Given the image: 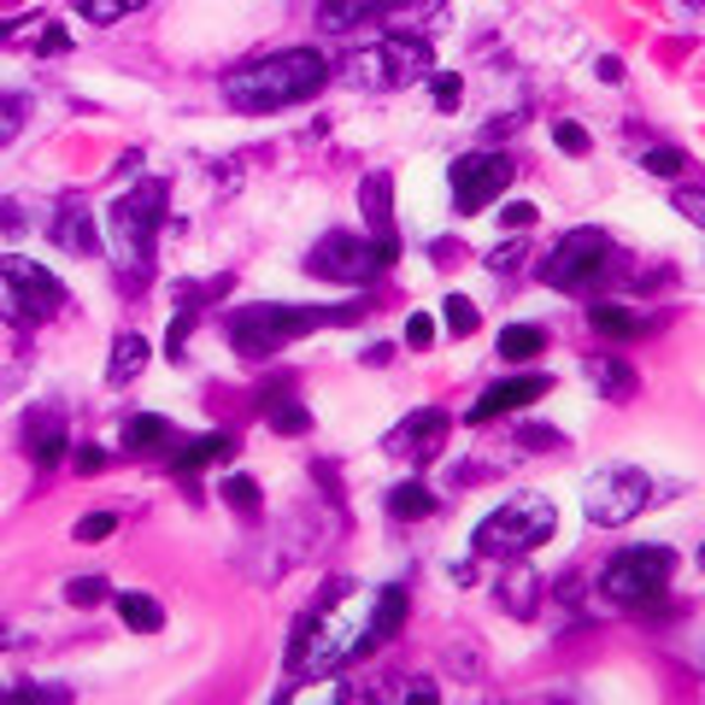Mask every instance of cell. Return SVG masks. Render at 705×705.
Here are the masks:
<instances>
[{
    "instance_id": "cell-34",
    "label": "cell",
    "mask_w": 705,
    "mask_h": 705,
    "mask_svg": "<svg viewBox=\"0 0 705 705\" xmlns=\"http://www.w3.org/2000/svg\"><path fill=\"white\" fill-rule=\"evenodd\" d=\"M506 606H512L517 617H529V612H535V583H529V570H517L512 583H506Z\"/></svg>"
},
{
    "instance_id": "cell-4",
    "label": "cell",
    "mask_w": 705,
    "mask_h": 705,
    "mask_svg": "<svg viewBox=\"0 0 705 705\" xmlns=\"http://www.w3.org/2000/svg\"><path fill=\"white\" fill-rule=\"evenodd\" d=\"M352 306H241V312L224 324L230 329V347L247 359H271L277 347L312 336L318 324H347Z\"/></svg>"
},
{
    "instance_id": "cell-21",
    "label": "cell",
    "mask_w": 705,
    "mask_h": 705,
    "mask_svg": "<svg viewBox=\"0 0 705 705\" xmlns=\"http://www.w3.org/2000/svg\"><path fill=\"white\" fill-rule=\"evenodd\" d=\"M30 453L41 470H53L59 459H66V429H59L53 418H30Z\"/></svg>"
},
{
    "instance_id": "cell-17",
    "label": "cell",
    "mask_w": 705,
    "mask_h": 705,
    "mask_svg": "<svg viewBox=\"0 0 705 705\" xmlns=\"http://www.w3.org/2000/svg\"><path fill=\"white\" fill-rule=\"evenodd\" d=\"M141 370H148V341H141V336H118L112 359H107V383L123 388V383H136Z\"/></svg>"
},
{
    "instance_id": "cell-28",
    "label": "cell",
    "mask_w": 705,
    "mask_h": 705,
    "mask_svg": "<svg viewBox=\"0 0 705 705\" xmlns=\"http://www.w3.org/2000/svg\"><path fill=\"white\" fill-rule=\"evenodd\" d=\"M24 118H30V95L24 89H0V148L24 130Z\"/></svg>"
},
{
    "instance_id": "cell-13",
    "label": "cell",
    "mask_w": 705,
    "mask_h": 705,
    "mask_svg": "<svg viewBox=\"0 0 705 705\" xmlns=\"http://www.w3.org/2000/svg\"><path fill=\"white\" fill-rule=\"evenodd\" d=\"M441 435H447V411L424 406V411H411V418H406L400 429H394L383 447H388V453H400V459H424V453H429L435 441H441Z\"/></svg>"
},
{
    "instance_id": "cell-20",
    "label": "cell",
    "mask_w": 705,
    "mask_h": 705,
    "mask_svg": "<svg viewBox=\"0 0 705 705\" xmlns=\"http://www.w3.org/2000/svg\"><path fill=\"white\" fill-rule=\"evenodd\" d=\"M588 377H594V388L606 394V400H629L635 394V370L624 359H588Z\"/></svg>"
},
{
    "instance_id": "cell-12",
    "label": "cell",
    "mask_w": 705,
    "mask_h": 705,
    "mask_svg": "<svg viewBox=\"0 0 705 705\" xmlns=\"http://www.w3.org/2000/svg\"><path fill=\"white\" fill-rule=\"evenodd\" d=\"M612 259V241L599 236V230H570V236H558V247L542 259V277L553 288H583L599 277V265Z\"/></svg>"
},
{
    "instance_id": "cell-27",
    "label": "cell",
    "mask_w": 705,
    "mask_h": 705,
    "mask_svg": "<svg viewBox=\"0 0 705 705\" xmlns=\"http://www.w3.org/2000/svg\"><path fill=\"white\" fill-rule=\"evenodd\" d=\"M71 7H77V18H89V24H118V18L141 12L148 0H71Z\"/></svg>"
},
{
    "instance_id": "cell-47",
    "label": "cell",
    "mask_w": 705,
    "mask_h": 705,
    "mask_svg": "<svg viewBox=\"0 0 705 705\" xmlns=\"http://www.w3.org/2000/svg\"><path fill=\"white\" fill-rule=\"evenodd\" d=\"M12 30H18V24H12V18H7V24H0V41H7V36H12Z\"/></svg>"
},
{
    "instance_id": "cell-5",
    "label": "cell",
    "mask_w": 705,
    "mask_h": 705,
    "mask_svg": "<svg viewBox=\"0 0 705 705\" xmlns=\"http://www.w3.org/2000/svg\"><path fill=\"white\" fill-rule=\"evenodd\" d=\"M558 524V512L553 500H542V494H517V500H506L494 517H483L470 535V547L476 553H494V558H512V553H529V547H542L547 535Z\"/></svg>"
},
{
    "instance_id": "cell-38",
    "label": "cell",
    "mask_w": 705,
    "mask_h": 705,
    "mask_svg": "<svg viewBox=\"0 0 705 705\" xmlns=\"http://www.w3.org/2000/svg\"><path fill=\"white\" fill-rule=\"evenodd\" d=\"M641 165H647L653 177H682V153H676V148H653Z\"/></svg>"
},
{
    "instance_id": "cell-32",
    "label": "cell",
    "mask_w": 705,
    "mask_h": 705,
    "mask_svg": "<svg viewBox=\"0 0 705 705\" xmlns=\"http://www.w3.org/2000/svg\"><path fill=\"white\" fill-rule=\"evenodd\" d=\"M441 324L453 329V336H470V329H476V306H470L465 295H447V306H441Z\"/></svg>"
},
{
    "instance_id": "cell-3",
    "label": "cell",
    "mask_w": 705,
    "mask_h": 705,
    "mask_svg": "<svg viewBox=\"0 0 705 705\" xmlns=\"http://www.w3.org/2000/svg\"><path fill=\"white\" fill-rule=\"evenodd\" d=\"M159 218H165V182L118 189L112 212H107V247H112V265L130 277V288H141V277H148V265H153Z\"/></svg>"
},
{
    "instance_id": "cell-18",
    "label": "cell",
    "mask_w": 705,
    "mask_h": 705,
    "mask_svg": "<svg viewBox=\"0 0 705 705\" xmlns=\"http://www.w3.org/2000/svg\"><path fill=\"white\" fill-rule=\"evenodd\" d=\"M171 441V418H159V411H136L130 424H123V447L130 453H148V447H165Z\"/></svg>"
},
{
    "instance_id": "cell-10",
    "label": "cell",
    "mask_w": 705,
    "mask_h": 705,
    "mask_svg": "<svg viewBox=\"0 0 705 705\" xmlns=\"http://www.w3.org/2000/svg\"><path fill=\"white\" fill-rule=\"evenodd\" d=\"M653 500V488H647V476L629 470V465H612V470H599L588 494H583V512L594 517L599 529H617V524H629V517H641Z\"/></svg>"
},
{
    "instance_id": "cell-22",
    "label": "cell",
    "mask_w": 705,
    "mask_h": 705,
    "mask_svg": "<svg viewBox=\"0 0 705 705\" xmlns=\"http://www.w3.org/2000/svg\"><path fill=\"white\" fill-rule=\"evenodd\" d=\"M542 347H547V329H542V324H512L506 336H500V359H506V365H524V359H535Z\"/></svg>"
},
{
    "instance_id": "cell-25",
    "label": "cell",
    "mask_w": 705,
    "mask_h": 705,
    "mask_svg": "<svg viewBox=\"0 0 705 705\" xmlns=\"http://www.w3.org/2000/svg\"><path fill=\"white\" fill-rule=\"evenodd\" d=\"M588 324L599 329V336H612V341H629V336H641V329H647V324L629 312V306H594Z\"/></svg>"
},
{
    "instance_id": "cell-40",
    "label": "cell",
    "mask_w": 705,
    "mask_h": 705,
    "mask_svg": "<svg viewBox=\"0 0 705 705\" xmlns=\"http://www.w3.org/2000/svg\"><path fill=\"white\" fill-rule=\"evenodd\" d=\"M77 470L82 476H100V470H107V453H100V447H77Z\"/></svg>"
},
{
    "instance_id": "cell-46",
    "label": "cell",
    "mask_w": 705,
    "mask_h": 705,
    "mask_svg": "<svg viewBox=\"0 0 705 705\" xmlns=\"http://www.w3.org/2000/svg\"><path fill=\"white\" fill-rule=\"evenodd\" d=\"M12 230H18V212H12L7 200H0V236H12Z\"/></svg>"
},
{
    "instance_id": "cell-19",
    "label": "cell",
    "mask_w": 705,
    "mask_h": 705,
    "mask_svg": "<svg viewBox=\"0 0 705 705\" xmlns=\"http://www.w3.org/2000/svg\"><path fill=\"white\" fill-rule=\"evenodd\" d=\"M112 606H118V617H123V624H130L136 635H153V629H165L159 599H148V594H112Z\"/></svg>"
},
{
    "instance_id": "cell-16",
    "label": "cell",
    "mask_w": 705,
    "mask_h": 705,
    "mask_svg": "<svg viewBox=\"0 0 705 705\" xmlns=\"http://www.w3.org/2000/svg\"><path fill=\"white\" fill-rule=\"evenodd\" d=\"M383 7H388V0H324V7H318V30L341 36L352 24H365V18H377Z\"/></svg>"
},
{
    "instance_id": "cell-14",
    "label": "cell",
    "mask_w": 705,
    "mask_h": 705,
    "mask_svg": "<svg viewBox=\"0 0 705 705\" xmlns=\"http://www.w3.org/2000/svg\"><path fill=\"white\" fill-rule=\"evenodd\" d=\"M542 394H547V377H512V383H494L483 400L470 406V424H488V418H500V411H517V406L542 400Z\"/></svg>"
},
{
    "instance_id": "cell-35",
    "label": "cell",
    "mask_w": 705,
    "mask_h": 705,
    "mask_svg": "<svg viewBox=\"0 0 705 705\" xmlns=\"http://www.w3.org/2000/svg\"><path fill=\"white\" fill-rule=\"evenodd\" d=\"M118 529V512H89L77 524V542H107V535Z\"/></svg>"
},
{
    "instance_id": "cell-39",
    "label": "cell",
    "mask_w": 705,
    "mask_h": 705,
    "mask_svg": "<svg viewBox=\"0 0 705 705\" xmlns=\"http://www.w3.org/2000/svg\"><path fill=\"white\" fill-rule=\"evenodd\" d=\"M553 141H558V148H565L570 159H576V153H588V130H583V123H558Z\"/></svg>"
},
{
    "instance_id": "cell-31",
    "label": "cell",
    "mask_w": 705,
    "mask_h": 705,
    "mask_svg": "<svg viewBox=\"0 0 705 705\" xmlns=\"http://www.w3.org/2000/svg\"><path fill=\"white\" fill-rule=\"evenodd\" d=\"M218 494H224V506H236V512H259V483L254 476H224Z\"/></svg>"
},
{
    "instance_id": "cell-9",
    "label": "cell",
    "mask_w": 705,
    "mask_h": 705,
    "mask_svg": "<svg viewBox=\"0 0 705 705\" xmlns=\"http://www.w3.org/2000/svg\"><path fill=\"white\" fill-rule=\"evenodd\" d=\"M665 583H671V547H629L599 576V588H606V599H617V606H653V599L665 594Z\"/></svg>"
},
{
    "instance_id": "cell-33",
    "label": "cell",
    "mask_w": 705,
    "mask_h": 705,
    "mask_svg": "<svg viewBox=\"0 0 705 705\" xmlns=\"http://www.w3.org/2000/svg\"><path fill=\"white\" fill-rule=\"evenodd\" d=\"M66 599L71 606H100V599H112V588L100 583V576H77V583L66 588Z\"/></svg>"
},
{
    "instance_id": "cell-49",
    "label": "cell",
    "mask_w": 705,
    "mask_h": 705,
    "mask_svg": "<svg viewBox=\"0 0 705 705\" xmlns=\"http://www.w3.org/2000/svg\"><path fill=\"white\" fill-rule=\"evenodd\" d=\"M699 7H705V0H699Z\"/></svg>"
},
{
    "instance_id": "cell-15",
    "label": "cell",
    "mask_w": 705,
    "mask_h": 705,
    "mask_svg": "<svg viewBox=\"0 0 705 705\" xmlns=\"http://www.w3.org/2000/svg\"><path fill=\"white\" fill-rule=\"evenodd\" d=\"M53 247H66V254H95V224H89V206L82 200H66L53 212Z\"/></svg>"
},
{
    "instance_id": "cell-42",
    "label": "cell",
    "mask_w": 705,
    "mask_h": 705,
    "mask_svg": "<svg viewBox=\"0 0 705 705\" xmlns=\"http://www.w3.org/2000/svg\"><path fill=\"white\" fill-rule=\"evenodd\" d=\"M676 206L688 218H705V189H676Z\"/></svg>"
},
{
    "instance_id": "cell-11",
    "label": "cell",
    "mask_w": 705,
    "mask_h": 705,
    "mask_svg": "<svg viewBox=\"0 0 705 705\" xmlns=\"http://www.w3.org/2000/svg\"><path fill=\"white\" fill-rule=\"evenodd\" d=\"M512 182V159L506 153H459L453 159V171H447V189H453V206L470 218V212H483V206L500 200V189Z\"/></svg>"
},
{
    "instance_id": "cell-48",
    "label": "cell",
    "mask_w": 705,
    "mask_h": 705,
    "mask_svg": "<svg viewBox=\"0 0 705 705\" xmlns=\"http://www.w3.org/2000/svg\"><path fill=\"white\" fill-rule=\"evenodd\" d=\"M699 570H705V547H699Z\"/></svg>"
},
{
    "instance_id": "cell-26",
    "label": "cell",
    "mask_w": 705,
    "mask_h": 705,
    "mask_svg": "<svg viewBox=\"0 0 705 705\" xmlns=\"http://www.w3.org/2000/svg\"><path fill=\"white\" fill-rule=\"evenodd\" d=\"M388 512L394 517H435V494L424 483H400V488L388 494Z\"/></svg>"
},
{
    "instance_id": "cell-43",
    "label": "cell",
    "mask_w": 705,
    "mask_h": 705,
    "mask_svg": "<svg viewBox=\"0 0 705 705\" xmlns=\"http://www.w3.org/2000/svg\"><path fill=\"white\" fill-rule=\"evenodd\" d=\"M517 254H524V236H512L500 254H488V265H500V271H506V265H517Z\"/></svg>"
},
{
    "instance_id": "cell-29",
    "label": "cell",
    "mask_w": 705,
    "mask_h": 705,
    "mask_svg": "<svg viewBox=\"0 0 705 705\" xmlns=\"http://www.w3.org/2000/svg\"><path fill=\"white\" fill-rule=\"evenodd\" d=\"M265 411H271V424H277L282 435H300L306 424H312V411H306V406H288V400H282V388L265 394Z\"/></svg>"
},
{
    "instance_id": "cell-44",
    "label": "cell",
    "mask_w": 705,
    "mask_h": 705,
    "mask_svg": "<svg viewBox=\"0 0 705 705\" xmlns=\"http://www.w3.org/2000/svg\"><path fill=\"white\" fill-rule=\"evenodd\" d=\"M594 71H599V82H624V59H612V53H606Z\"/></svg>"
},
{
    "instance_id": "cell-24",
    "label": "cell",
    "mask_w": 705,
    "mask_h": 705,
    "mask_svg": "<svg viewBox=\"0 0 705 705\" xmlns=\"http://www.w3.org/2000/svg\"><path fill=\"white\" fill-rule=\"evenodd\" d=\"M388 195H394V182H388L383 171H370V177H365V218H370V230H377V236H394Z\"/></svg>"
},
{
    "instance_id": "cell-8",
    "label": "cell",
    "mask_w": 705,
    "mask_h": 705,
    "mask_svg": "<svg viewBox=\"0 0 705 705\" xmlns=\"http://www.w3.org/2000/svg\"><path fill=\"white\" fill-rule=\"evenodd\" d=\"M400 259V236H377V247H365L359 236L347 230H329L312 254H306V271L324 277V282H365L370 271Z\"/></svg>"
},
{
    "instance_id": "cell-36",
    "label": "cell",
    "mask_w": 705,
    "mask_h": 705,
    "mask_svg": "<svg viewBox=\"0 0 705 705\" xmlns=\"http://www.w3.org/2000/svg\"><path fill=\"white\" fill-rule=\"evenodd\" d=\"M535 218H542V212H535L529 200H506V206H500V224H506L512 236H517V230H535Z\"/></svg>"
},
{
    "instance_id": "cell-30",
    "label": "cell",
    "mask_w": 705,
    "mask_h": 705,
    "mask_svg": "<svg viewBox=\"0 0 705 705\" xmlns=\"http://www.w3.org/2000/svg\"><path fill=\"white\" fill-rule=\"evenodd\" d=\"M429 100H435V112H459L465 107V77L459 71H441L429 82Z\"/></svg>"
},
{
    "instance_id": "cell-1",
    "label": "cell",
    "mask_w": 705,
    "mask_h": 705,
    "mask_svg": "<svg viewBox=\"0 0 705 705\" xmlns=\"http://www.w3.org/2000/svg\"><path fill=\"white\" fill-rule=\"evenodd\" d=\"M406 624V594L400 588H377L365 599H341L329 612H312L295 624V641H288V665L306 676H329L352 665V658L377 653L394 641V629Z\"/></svg>"
},
{
    "instance_id": "cell-41",
    "label": "cell",
    "mask_w": 705,
    "mask_h": 705,
    "mask_svg": "<svg viewBox=\"0 0 705 705\" xmlns=\"http://www.w3.org/2000/svg\"><path fill=\"white\" fill-rule=\"evenodd\" d=\"M66 48H71V36L59 30V24H53L48 36H41V41H36V53H48V59H53V53H66Z\"/></svg>"
},
{
    "instance_id": "cell-2",
    "label": "cell",
    "mask_w": 705,
    "mask_h": 705,
    "mask_svg": "<svg viewBox=\"0 0 705 705\" xmlns=\"http://www.w3.org/2000/svg\"><path fill=\"white\" fill-rule=\"evenodd\" d=\"M329 77L324 53L318 48H282V53H265V59H247L224 77V100L236 112H282L295 100L318 95V82Z\"/></svg>"
},
{
    "instance_id": "cell-37",
    "label": "cell",
    "mask_w": 705,
    "mask_h": 705,
    "mask_svg": "<svg viewBox=\"0 0 705 705\" xmlns=\"http://www.w3.org/2000/svg\"><path fill=\"white\" fill-rule=\"evenodd\" d=\"M406 347H418V352L435 347V318H429V312H411V318H406Z\"/></svg>"
},
{
    "instance_id": "cell-6",
    "label": "cell",
    "mask_w": 705,
    "mask_h": 705,
    "mask_svg": "<svg viewBox=\"0 0 705 705\" xmlns=\"http://www.w3.org/2000/svg\"><path fill=\"white\" fill-rule=\"evenodd\" d=\"M59 306H66V282L53 271H41L24 254H0V318L30 329L41 318H53Z\"/></svg>"
},
{
    "instance_id": "cell-45",
    "label": "cell",
    "mask_w": 705,
    "mask_h": 705,
    "mask_svg": "<svg viewBox=\"0 0 705 705\" xmlns=\"http://www.w3.org/2000/svg\"><path fill=\"white\" fill-rule=\"evenodd\" d=\"M524 441H529V447H558V435H553V429H524Z\"/></svg>"
},
{
    "instance_id": "cell-23",
    "label": "cell",
    "mask_w": 705,
    "mask_h": 705,
    "mask_svg": "<svg viewBox=\"0 0 705 705\" xmlns=\"http://www.w3.org/2000/svg\"><path fill=\"white\" fill-rule=\"evenodd\" d=\"M218 459H230V435H200V441H189L177 453V470L189 476V470H206V465H218Z\"/></svg>"
},
{
    "instance_id": "cell-7",
    "label": "cell",
    "mask_w": 705,
    "mask_h": 705,
    "mask_svg": "<svg viewBox=\"0 0 705 705\" xmlns=\"http://www.w3.org/2000/svg\"><path fill=\"white\" fill-rule=\"evenodd\" d=\"M429 71V41L424 36H383L377 48H359L347 59V77L359 82V89H406V82H418Z\"/></svg>"
}]
</instances>
